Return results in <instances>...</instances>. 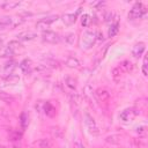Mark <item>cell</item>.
I'll return each mask as SVG.
<instances>
[{
  "label": "cell",
  "instance_id": "6da1fadb",
  "mask_svg": "<svg viewBox=\"0 0 148 148\" xmlns=\"http://www.w3.org/2000/svg\"><path fill=\"white\" fill-rule=\"evenodd\" d=\"M83 123H84V126H86L89 134H91L92 136H96V135L99 134V128H98V125H97L96 120L88 112H86L84 116H83Z\"/></svg>",
  "mask_w": 148,
  "mask_h": 148
},
{
  "label": "cell",
  "instance_id": "7a4b0ae2",
  "mask_svg": "<svg viewBox=\"0 0 148 148\" xmlns=\"http://www.w3.org/2000/svg\"><path fill=\"white\" fill-rule=\"evenodd\" d=\"M96 40H97V36L95 31H86L81 37V47L88 50L95 44Z\"/></svg>",
  "mask_w": 148,
  "mask_h": 148
},
{
  "label": "cell",
  "instance_id": "3957f363",
  "mask_svg": "<svg viewBox=\"0 0 148 148\" xmlns=\"http://www.w3.org/2000/svg\"><path fill=\"white\" fill-rule=\"evenodd\" d=\"M145 14H146V7L141 2H136V3H134V6L128 12V20L133 21V20L141 18Z\"/></svg>",
  "mask_w": 148,
  "mask_h": 148
},
{
  "label": "cell",
  "instance_id": "277c9868",
  "mask_svg": "<svg viewBox=\"0 0 148 148\" xmlns=\"http://www.w3.org/2000/svg\"><path fill=\"white\" fill-rule=\"evenodd\" d=\"M20 49H21V44L17 40H12V42H9L7 44V46L3 47L2 52H1V57H12Z\"/></svg>",
  "mask_w": 148,
  "mask_h": 148
},
{
  "label": "cell",
  "instance_id": "5b68a950",
  "mask_svg": "<svg viewBox=\"0 0 148 148\" xmlns=\"http://www.w3.org/2000/svg\"><path fill=\"white\" fill-rule=\"evenodd\" d=\"M42 38L44 42L46 43H51V44H56V43H59L61 37L59 34H57L56 31H51V30H46L42 34Z\"/></svg>",
  "mask_w": 148,
  "mask_h": 148
},
{
  "label": "cell",
  "instance_id": "8992f818",
  "mask_svg": "<svg viewBox=\"0 0 148 148\" xmlns=\"http://www.w3.org/2000/svg\"><path fill=\"white\" fill-rule=\"evenodd\" d=\"M58 20V15H50V16H45L43 18H40L39 21H37L36 23V28H39V29H46L49 28L53 22H56Z\"/></svg>",
  "mask_w": 148,
  "mask_h": 148
},
{
  "label": "cell",
  "instance_id": "52a82bcc",
  "mask_svg": "<svg viewBox=\"0 0 148 148\" xmlns=\"http://www.w3.org/2000/svg\"><path fill=\"white\" fill-rule=\"evenodd\" d=\"M136 114H138V112H136L134 109H132V108H127V109H125V110H123V111L120 112L119 118H120L121 121H124V123H128V121H132V120L135 118Z\"/></svg>",
  "mask_w": 148,
  "mask_h": 148
},
{
  "label": "cell",
  "instance_id": "ba28073f",
  "mask_svg": "<svg viewBox=\"0 0 148 148\" xmlns=\"http://www.w3.org/2000/svg\"><path fill=\"white\" fill-rule=\"evenodd\" d=\"M16 24L17 23L15 22V18H13L10 16H2V17H0V30H3V29L9 28V27H14Z\"/></svg>",
  "mask_w": 148,
  "mask_h": 148
},
{
  "label": "cell",
  "instance_id": "9c48e42d",
  "mask_svg": "<svg viewBox=\"0 0 148 148\" xmlns=\"http://www.w3.org/2000/svg\"><path fill=\"white\" fill-rule=\"evenodd\" d=\"M145 50H146L145 43L139 42V43H136V44L133 46V49H132V54H133V57H135V58H140V57L145 53Z\"/></svg>",
  "mask_w": 148,
  "mask_h": 148
},
{
  "label": "cell",
  "instance_id": "30bf717a",
  "mask_svg": "<svg viewBox=\"0 0 148 148\" xmlns=\"http://www.w3.org/2000/svg\"><path fill=\"white\" fill-rule=\"evenodd\" d=\"M95 97H96V99H97L98 102H106V101H109V98H110V92H109L106 89L99 88V89H97V90L95 91Z\"/></svg>",
  "mask_w": 148,
  "mask_h": 148
},
{
  "label": "cell",
  "instance_id": "8fae6325",
  "mask_svg": "<svg viewBox=\"0 0 148 148\" xmlns=\"http://www.w3.org/2000/svg\"><path fill=\"white\" fill-rule=\"evenodd\" d=\"M20 68H21V71H22L23 74H30V73L32 72V69H34L31 60H30V59H24V60H22L21 64H20Z\"/></svg>",
  "mask_w": 148,
  "mask_h": 148
},
{
  "label": "cell",
  "instance_id": "7c38bea8",
  "mask_svg": "<svg viewBox=\"0 0 148 148\" xmlns=\"http://www.w3.org/2000/svg\"><path fill=\"white\" fill-rule=\"evenodd\" d=\"M77 14H79V10L76 13H67L65 15H62V22L64 24L66 25H72L75 21H76V17H77Z\"/></svg>",
  "mask_w": 148,
  "mask_h": 148
},
{
  "label": "cell",
  "instance_id": "4fadbf2b",
  "mask_svg": "<svg viewBox=\"0 0 148 148\" xmlns=\"http://www.w3.org/2000/svg\"><path fill=\"white\" fill-rule=\"evenodd\" d=\"M36 37H37V35L34 31H24V32H21V34L17 35L18 40H24V42L25 40H32Z\"/></svg>",
  "mask_w": 148,
  "mask_h": 148
},
{
  "label": "cell",
  "instance_id": "5bb4252c",
  "mask_svg": "<svg viewBox=\"0 0 148 148\" xmlns=\"http://www.w3.org/2000/svg\"><path fill=\"white\" fill-rule=\"evenodd\" d=\"M43 111L46 116L49 117H54L56 116V108L50 103V102H45L43 104Z\"/></svg>",
  "mask_w": 148,
  "mask_h": 148
},
{
  "label": "cell",
  "instance_id": "9a60e30c",
  "mask_svg": "<svg viewBox=\"0 0 148 148\" xmlns=\"http://www.w3.org/2000/svg\"><path fill=\"white\" fill-rule=\"evenodd\" d=\"M66 65L71 68H80L81 66V61L76 58V57H73V56H69L67 59H66Z\"/></svg>",
  "mask_w": 148,
  "mask_h": 148
},
{
  "label": "cell",
  "instance_id": "2e32d148",
  "mask_svg": "<svg viewBox=\"0 0 148 148\" xmlns=\"http://www.w3.org/2000/svg\"><path fill=\"white\" fill-rule=\"evenodd\" d=\"M36 146H38L39 148H52L53 147V141L51 139L43 138V139H39L36 142Z\"/></svg>",
  "mask_w": 148,
  "mask_h": 148
},
{
  "label": "cell",
  "instance_id": "e0dca14e",
  "mask_svg": "<svg viewBox=\"0 0 148 148\" xmlns=\"http://www.w3.org/2000/svg\"><path fill=\"white\" fill-rule=\"evenodd\" d=\"M14 68H15V62H14V61H9V62H7V64L3 66L2 72H3V74H5L6 76H8V75H12V74H13Z\"/></svg>",
  "mask_w": 148,
  "mask_h": 148
},
{
  "label": "cell",
  "instance_id": "ac0fdd59",
  "mask_svg": "<svg viewBox=\"0 0 148 148\" xmlns=\"http://www.w3.org/2000/svg\"><path fill=\"white\" fill-rule=\"evenodd\" d=\"M118 67L120 68L121 72H130V71H132L133 65H132L131 61H128V60H124V61H121V62L119 64Z\"/></svg>",
  "mask_w": 148,
  "mask_h": 148
},
{
  "label": "cell",
  "instance_id": "d6986e66",
  "mask_svg": "<svg viewBox=\"0 0 148 148\" xmlns=\"http://www.w3.org/2000/svg\"><path fill=\"white\" fill-rule=\"evenodd\" d=\"M118 31H119V24H118V22L111 23V25H110V28H109V31H108L109 36H110V37H114V36L118 34Z\"/></svg>",
  "mask_w": 148,
  "mask_h": 148
},
{
  "label": "cell",
  "instance_id": "ffe728a7",
  "mask_svg": "<svg viewBox=\"0 0 148 148\" xmlns=\"http://www.w3.org/2000/svg\"><path fill=\"white\" fill-rule=\"evenodd\" d=\"M0 99L2 102H5V103H12V102H14V97L12 95H9V94H7L5 91H1V90H0Z\"/></svg>",
  "mask_w": 148,
  "mask_h": 148
},
{
  "label": "cell",
  "instance_id": "44dd1931",
  "mask_svg": "<svg viewBox=\"0 0 148 148\" xmlns=\"http://www.w3.org/2000/svg\"><path fill=\"white\" fill-rule=\"evenodd\" d=\"M65 83H66V86H67L68 88H71V89H75V88H76V80H75L74 77H72V76H67V77L65 79Z\"/></svg>",
  "mask_w": 148,
  "mask_h": 148
},
{
  "label": "cell",
  "instance_id": "7402d4cb",
  "mask_svg": "<svg viewBox=\"0 0 148 148\" xmlns=\"http://www.w3.org/2000/svg\"><path fill=\"white\" fill-rule=\"evenodd\" d=\"M20 124H21L22 128H27V127H28L29 118H28V114H27V113H22V114H21V117H20Z\"/></svg>",
  "mask_w": 148,
  "mask_h": 148
},
{
  "label": "cell",
  "instance_id": "603a6c76",
  "mask_svg": "<svg viewBox=\"0 0 148 148\" xmlns=\"http://www.w3.org/2000/svg\"><path fill=\"white\" fill-rule=\"evenodd\" d=\"M51 133H52V135L56 136V138H61L64 132H62V130H61L60 127L56 126V127H51Z\"/></svg>",
  "mask_w": 148,
  "mask_h": 148
},
{
  "label": "cell",
  "instance_id": "cb8c5ba5",
  "mask_svg": "<svg viewBox=\"0 0 148 148\" xmlns=\"http://www.w3.org/2000/svg\"><path fill=\"white\" fill-rule=\"evenodd\" d=\"M90 21H91V18H90V16L88 14H83L82 15V17H81V24L83 27H88L89 23H90Z\"/></svg>",
  "mask_w": 148,
  "mask_h": 148
},
{
  "label": "cell",
  "instance_id": "d4e9b609",
  "mask_svg": "<svg viewBox=\"0 0 148 148\" xmlns=\"http://www.w3.org/2000/svg\"><path fill=\"white\" fill-rule=\"evenodd\" d=\"M106 141H108V142H111V143H119V141H120V136L113 134V135L108 136V138H106Z\"/></svg>",
  "mask_w": 148,
  "mask_h": 148
},
{
  "label": "cell",
  "instance_id": "484cf974",
  "mask_svg": "<svg viewBox=\"0 0 148 148\" xmlns=\"http://www.w3.org/2000/svg\"><path fill=\"white\" fill-rule=\"evenodd\" d=\"M20 5V2L17 1H10V0H7V5L5 7V9H14L15 7H17Z\"/></svg>",
  "mask_w": 148,
  "mask_h": 148
},
{
  "label": "cell",
  "instance_id": "4316f807",
  "mask_svg": "<svg viewBox=\"0 0 148 148\" xmlns=\"http://www.w3.org/2000/svg\"><path fill=\"white\" fill-rule=\"evenodd\" d=\"M73 148H87V147L80 139H75V141L73 143Z\"/></svg>",
  "mask_w": 148,
  "mask_h": 148
},
{
  "label": "cell",
  "instance_id": "83f0119b",
  "mask_svg": "<svg viewBox=\"0 0 148 148\" xmlns=\"http://www.w3.org/2000/svg\"><path fill=\"white\" fill-rule=\"evenodd\" d=\"M120 74H121V71H120L119 67H116V68L112 69V76H113L114 79H118V77L120 76Z\"/></svg>",
  "mask_w": 148,
  "mask_h": 148
},
{
  "label": "cell",
  "instance_id": "f1b7e54d",
  "mask_svg": "<svg viewBox=\"0 0 148 148\" xmlns=\"http://www.w3.org/2000/svg\"><path fill=\"white\" fill-rule=\"evenodd\" d=\"M66 40H67V43H69V44H74V43H75V35H74V34L67 35V36H66Z\"/></svg>",
  "mask_w": 148,
  "mask_h": 148
},
{
  "label": "cell",
  "instance_id": "f546056e",
  "mask_svg": "<svg viewBox=\"0 0 148 148\" xmlns=\"http://www.w3.org/2000/svg\"><path fill=\"white\" fill-rule=\"evenodd\" d=\"M142 73L146 76L147 75V57L143 58V66H142Z\"/></svg>",
  "mask_w": 148,
  "mask_h": 148
},
{
  "label": "cell",
  "instance_id": "4dcf8cb0",
  "mask_svg": "<svg viewBox=\"0 0 148 148\" xmlns=\"http://www.w3.org/2000/svg\"><path fill=\"white\" fill-rule=\"evenodd\" d=\"M6 5H7V0H0V8H3L5 9Z\"/></svg>",
  "mask_w": 148,
  "mask_h": 148
},
{
  "label": "cell",
  "instance_id": "1f68e13d",
  "mask_svg": "<svg viewBox=\"0 0 148 148\" xmlns=\"http://www.w3.org/2000/svg\"><path fill=\"white\" fill-rule=\"evenodd\" d=\"M2 45V39H0V46Z\"/></svg>",
  "mask_w": 148,
  "mask_h": 148
},
{
  "label": "cell",
  "instance_id": "d6a6232c",
  "mask_svg": "<svg viewBox=\"0 0 148 148\" xmlns=\"http://www.w3.org/2000/svg\"><path fill=\"white\" fill-rule=\"evenodd\" d=\"M64 148H68V147H67V146H64Z\"/></svg>",
  "mask_w": 148,
  "mask_h": 148
}]
</instances>
